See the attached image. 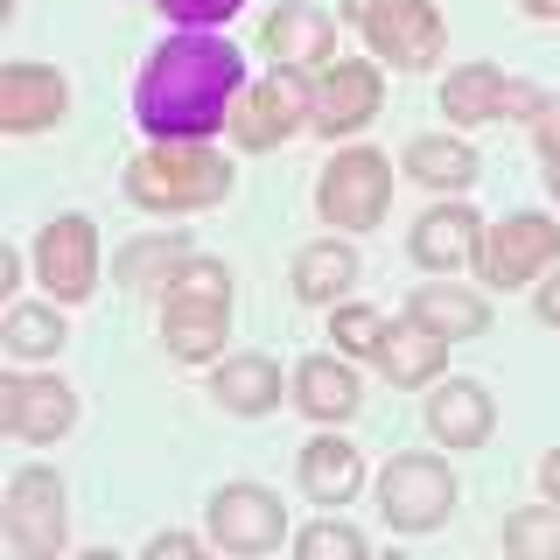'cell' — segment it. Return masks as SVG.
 I'll return each instance as SVG.
<instances>
[{
	"label": "cell",
	"instance_id": "1",
	"mask_svg": "<svg viewBox=\"0 0 560 560\" xmlns=\"http://www.w3.org/2000/svg\"><path fill=\"white\" fill-rule=\"evenodd\" d=\"M245 98V57L218 28H175L162 49H148L133 78V119L148 140H210L232 127Z\"/></svg>",
	"mask_w": 560,
	"mask_h": 560
},
{
	"label": "cell",
	"instance_id": "2",
	"mask_svg": "<svg viewBox=\"0 0 560 560\" xmlns=\"http://www.w3.org/2000/svg\"><path fill=\"white\" fill-rule=\"evenodd\" d=\"M238 189V168L224 162L210 140H148L127 162V197L148 218H189V210H218Z\"/></svg>",
	"mask_w": 560,
	"mask_h": 560
},
{
	"label": "cell",
	"instance_id": "3",
	"mask_svg": "<svg viewBox=\"0 0 560 560\" xmlns=\"http://www.w3.org/2000/svg\"><path fill=\"white\" fill-rule=\"evenodd\" d=\"M350 22L364 28V49L378 57V70H434L448 57V14L434 0H350Z\"/></svg>",
	"mask_w": 560,
	"mask_h": 560
},
{
	"label": "cell",
	"instance_id": "4",
	"mask_svg": "<svg viewBox=\"0 0 560 560\" xmlns=\"http://www.w3.org/2000/svg\"><path fill=\"white\" fill-rule=\"evenodd\" d=\"M315 210L337 232H372V224H385V210H393V162L378 148L329 154L323 175H315Z\"/></svg>",
	"mask_w": 560,
	"mask_h": 560
},
{
	"label": "cell",
	"instance_id": "5",
	"mask_svg": "<svg viewBox=\"0 0 560 560\" xmlns=\"http://www.w3.org/2000/svg\"><path fill=\"white\" fill-rule=\"evenodd\" d=\"M315 119V84H302V70H267L259 84H245V98L232 105V148L245 154H273L294 133H308Z\"/></svg>",
	"mask_w": 560,
	"mask_h": 560
},
{
	"label": "cell",
	"instance_id": "6",
	"mask_svg": "<svg viewBox=\"0 0 560 560\" xmlns=\"http://www.w3.org/2000/svg\"><path fill=\"white\" fill-rule=\"evenodd\" d=\"M455 498H463V483L442 455H393L378 469V518L393 533H434L455 512Z\"/></svg>",
	"mask_w": 560,
	"mask_h": 560
},
{
	"label": "cell",
	"instance_id": "7",
	"mask_svg": "<svg viewBox=\"0 0 560 560\" xmlns=\"http://www.w3.org/2000/svg\"><path fill=\"white\" fill-rule=\"evenodd\" d=\"M28 259H35V280H43L49 302H63V308L92 302V288H98V224L84 218V210H63V218H49L43 232H35Z\"/></svg>",
	"mask_w": 560,
	"mask_h": 560
},
{
	"label": "cell",
	"instance_id": "8",
	"mask_svg": "<svg viewBox=\"0 0 560 560\" xmlns=\"http://www.w3.org/2000/svg\"><path fill=\"white\" fill-rule=\"evenodd\" d=\"M203 539L224 553H273L288 539V504L267 483H218L203 504Z\"/></svg>",
	"mask_w": 560,
	"mask_h": 560
},
{
	"label": "cell",
	"instance_id": "9",
	"mask_svg": "<svg viewBox=\"0 0 560 560\" xmlns=\"http://www.w3.org/2000/svg\"><path fill=\"white\" fill-rule=\"evenodd\" d=\"M560 259V224L547 218V210H512L504 224H483V280L490 288H533L539 273H547Z\"/></svg>",
	"mask_w": 560,
	"mask_h": 560
},
{
	"label": "cell",
	"instance_id": "10",
	"mask_svg": "<svg viewBox=\"0 0 560 560\" xmlns=\"http://www.w3.org/2000/svg\"><path fill=\"white\" fill-rule=\"evenodd\" d=\"M547 92L525 78H504L498 63H455L442 78V113L448 127H490V119H533Z\"/></svg>",
	"mask_w": 560,
	"mask_h": 560
},
{
	"label": "cell",
	"instance_id": "11",
	"mask_svg": "<svg viewBox=\"0 0 560 560\" xmlns=\"http://www.w3.org/2000/svg\"><path fill=\"white\" fill-rule=\"evenodd\" d=\"M8 539H14V553H28V560H43V553H63V539H70V490L57 469H22V477L8 483Z\"/></svg>",
	"mask_w": 560,
	"mask_h": 560
},
{
	"label": "cell",
	"instance_id": "12",
	"mask_svg": "<svg viewBox=\"0 0 560 560\" xmlns=\"http://www.w3.org/2000/svg\"><path fill=\"white\" fill-rule=\"evenodd\" d=\"M378 113H385V70L378 63H358V57H337L323 78H315V119H308V133L350 140V133L372 127Z\"/></svg>",
	"mask_w": 560,
	"mask_h": 560
},
{
	"label": "cell",
	"instance_id": "13",
	"mask_svg": "<svg viewBox=\"0 0 560 560\" xmlns=\"http://www.w3.org/2000/svg\"><path fill=\"white\" fill-rule=\"evenodd\" d=\"M259 49L273 57V70H302V78H308V70L323 78V70L343 57V49H337V22H329L323 8H308V0H280L267 22H259Z\"/></svg>",
	"mask_w": 560,
	"mask_h": 560
},
{
	"label": "cell",
	"instance_id": "14",
	"mask_svg": "<svg viewBox=\"0 0 560 560\" xmlns=\"http://www.w3.org/2000/svg\"><path fill=\"white\" fill-rule=\"evenodd\" d=\"M70 119V78L57 63H8L0 70V127L8 133H49Z\"/></svg>",
	"mask_w": 560,
	"mask_h": 560
},
{
	"label": "cell",
	"instance_id": "15",
	"mask_svg": "<svg viewBox=\"0 0 560 560\" xmlns=\"http://www.w3.org/2000/svg\"><path fill=\"white\" fill-rule=\"evenodd\" d=\"M413 259H420L428 273H477V267H483V218H477L463 197L420 210V224H413Z\"/></svg>",
	"mask_w": 560,
	"mask_h": 560
},
{
	"label": "cell",
	"instance_id": "16",
	"mask_svg": "<svg viewBox=\"0 0 560 560\" xmlns=\"http://www.w3.org/2000/svg\"><path fill=\"white\" fill-rule=\"evenodd\" d=\"M0 428L22 442H57L78 428V393L63 378H0Z\"/></svg>",
	"mask_w": 560,
	"mask_h": 560
},
{
	"label": "cell",
	"instance_id": "17",
	"mask_svg": "<svg viewBox=\"0 0 560 560\" xmlns=\"http://www.w3.org/2000/svg\"><path fill=\"white\" fill-rule=\"evenodd\" d=\"M498 428V399L483 378H434L428 385V434L442 448H483Z\"/></svg>",
	"mask_w": 560,
	"mask_h": 560
},
{
	"label": "cell",
	"instance_id": "18",
	"mask_svg": "<svg viewBox=\"0 0 560 560\" xmlns=\"http://www.w3.org/2000/svg\"><path fill=\"white\" fill-rule=\"evenodd\" d=\"M224 337H232V302L210 294H162V343L183 364H218Z\"/></svg>",
	"mask_w": 560,
	"mask_h": 560
},
{
	"label": "cell",
	"instance_id": "19",
	"mask_svg": "<svg viewBox=\"0 0 560 560\" xmlns=\"http://www.w3.org/2000/svg\"><path fill=\"white\" fill-rule=\"evenodd\" d=\"M364 385H358V358H343V350H315V358L294 364V407L308 420H323V428H343L350 413H358Z\"/></svg>",
	"mask_w": 560,
	"mask_h": 560
},
{
	"label": "cell",
	"instance_id": "20",
	"mask_svg": "<svg viewBox=\"0 0 560 560\" xmlns=\"http://www.w3.org/2000/svg\"><path fill=\"white\" fill-rule=\"evenodd\" d=\"M280 393H294V378H280V364L267 350H238V358H218L210 364V399L238 420H259L280 407Z\"/></svg>",
	"mask_w": 560,
	"mask_h": 560
},
{
	"label": "cell",
	"instance_id": "21",
	"mask_svg": "<svg viewBox=\"0 0 560 560\" xmlns=\"http://www.w3.org/2000/svg\"><path fill=\"white\" fill-rule=\"evenodd\" d=\"M399 168H407L420 189H434V197H463L483 175V154L469 148L463 133H413L407 154H399Z\"/></svg>",
	"mask_w": 560,
	"mask_h": 560
},
{
	"label": "cell",
	"instance_id": "22",
	"mask_svg": "<svg viewBox=\"0 0 560 560\" xmlns=\"http://www.w3.org/2000/svg\"><path fill=\"white\" fill-rule=\"evenodd\" d=\"M407 315L420 329H434V337H448V343H469V337L490 329V302L477 288H463V280H420L407 294Z\"/></svg>",
	"mask_w": 560,
	"mask_h": 560
},
{
	"label": "cell",
	"instance_id": "23",
	"mask_svg": "<svg viewBox=\"0 0 560 560\" xmlns=\"http://www.w3.org/2000/svg\"><path fill=\"white\" fill-rule=\"evenodd\" d=\"M302 490H308V504H350L364 490V448H350L343 434H308L302 442Z\"/></svg>",
	"mask_w": 560,
	"mask_h": 560
},
{
	"label": "cell",
	"instance_id": "24",
	"mask_svg": "<svg viewBox=\"0 0 560 560\" xmlns=\"http://www.w3.org/2000/svg\"><path fill=\"white\" fill-rule=\"evenodd\" d=\"M350 288H358V245L350 238H315L294 253V302H308V308H337L350 302Z\"/></svg>",
	"mask_w": 560,
	"mask_h": 560
},
{
	"label": "cell",
	"instance_id": "25",
	"mask_svg": "<svg viewBox=\"0 0 560 560\" xmlns=\"http://www.w3.org/2000/svg\"><path fill=\"white\" fill-rule=\"evenodd\" d=\"M372 364L399 385V393H413V385H434V378L448 372V337H434V329H420L413 315H407V323L385 329V343H378Z\"/></svg>",
	"mask_w": 560,
	"mask_h": 560
},
{
	"label": "cell",
	"instance_id": "26",
	"mask_svg": "<svg viewBox=\"0 0 560 560\" xmlns=\"http://www.w3.org/2000/svg\"><path fill=\"white\" fill-rule=\"evenodd\" d=\"M0 343H8L14 358H57V350L70 343L63 302H14L8 323H0Z\"/></svg>",
	"mask_w": 560,
	"mask_h": 560
},
{
	"label": "cell",
	"instance_id": "27",
	"mask_svg": "<svg viewBox=\"0 0 560 560\" xmlns=\"http://www.w3.org/2000/svg\"><path fill=\"white\" fill-rule=\"evenodd\" d=\"M183 259H189L183 232H148V238H133L127 253L113 259V280H119V288H154V280H168Z\"/></svg>",
	"mask_w": 560,
	"mask_h": 560
},
{
	"label": "cell",
	"instance_id": "28",
	"mask_svg": "<svg viewBox=\"0 0 560 560\" xmlns=\"http://www.w3.org/2000/svg\"><path fill=\"white\" fill-rule=\"evenodd\" d=\"M504 553L518 560H560V504H525L504 518Z\"/></svg>",
	"mask_w": 560,
	"mask_h": 560
},
{
	"label": "cell",
	"instance_id": "29",
	"mask_svg": "<svg viewBox=\"0 0 560 560\" xmlns=\"http://www.w3.org/2000/svg\"><path fill=\"white\" fill-rule=\"evenodd\" d=\"M385 315L378 308H364V302H337L329 308V337H337L343 358H378V343H385Z\"/></svg>",
	"mask_w": 560,
	"mask_h": 560
},
{
	"label": "cell",
	"instance_id": "30",
	"mask_svg": "<svg viewBox=\"0 0 560 560\" xmlns=\"http://www.w3.org/2000/svg\"><path fill=\"white\" fill-rule=\"evenodd\" d=\"M294 553L302 560H364V533L343 518H315L302 539H294Z\"/></svg>",
	"mask_w": 560,
	"mask_h": 560
},
{
	"label": "cell",
	"instance_id": "31",
	"mask_svg": "<svg viewBox=\"0 0 560 560\" xmlns=\"http://www.w3.org/2000/svg\"><path fill=\"white\" fill-rule=\"evenodd\" d=\"M238 8H245V0H154V14L175 22V28H224Z\"/></svg>",
	"mask_w": 560,
	"mask_h": 560
},
{
	"label": "cell",
	"instance_id": "32",
	"mask_svg": "<svg viewBox=\"0 0 560 560\" xmlns=\"http://www.w3.org/2000/svg\"><path fill=\"white\" fill-rule=\"evenodd\" d=\"M533 148H539V162H547V175H560V98H547L533 113Z\"/></svg>",
	"mask_w": 560,
	"mask_h": 560
},
{
	"label": "cell",
	"instance_id": "33",
	"mask_svg": "<svg viewBox=\"0 0 560 560\" xmlns=\"http://www.w3.org/2000/svg\"><path fill=\"white\" fill-rule=\"evenodd\" d=\"M210 547V539H197V533H154L148 539V560H197Z\"/></svg>",
	"mask_w": 560,
	"mask_h": 560
},
{
	"label": "cell",
	"instance_id": "34",
	"mask_svg": "<svg viewBox=\"0 0 560 560\" xmlns=\"http://www.w3.org/2000/svg\"><path fill=\"white\" fill-rule=\"evenodd\" d=\"M533 315H539V323H553V329H560V259H553V267L533 280Z\"/></svg>",
	"mask_w": 560,
	"mask_h": 560
},
{
	"label": "cell",
	"instance_id": "35",
	"mask_svg": "<svg viewBox=\"0 0 560 560\" xmlns=\"http://www.w3.org/2000/svg\"><path fill=\"white\" fill-rule=\"evenodd\" d=\"M539 490H547V504H560V448H547V463H539Z\"/></svg>",
	"mask_w": 560,
	"mask_h": 560
},
{
	"label": "cell",
	"instance_id": "36",
	"mask_svg": "<svg viewBox=\"0 0 560 560\" xmlns=\"http://www.w3.org/2000/svg\"><path fill=\"white\" fill-rule=\"evenodd\" d=\"M525 14L533 22H560V0H525Z\"/></svg>",
	"mask_w": 560,
	"mask_h": 560
},
{
	"label": "cell",
	"instance_id": "37",
	"mask_svg": "<svg viewBox=\"0 0 560 560\" xmlns=\"http://www.w3.org/2000/svg\"><path fill=\"white\" fill-rule=\"evenodd\" d=\"M547 183H553V197H560V175H547Z\"/></svg>",
	"mask_w": 560,
	"mask_h": 560
}]
</instances>
